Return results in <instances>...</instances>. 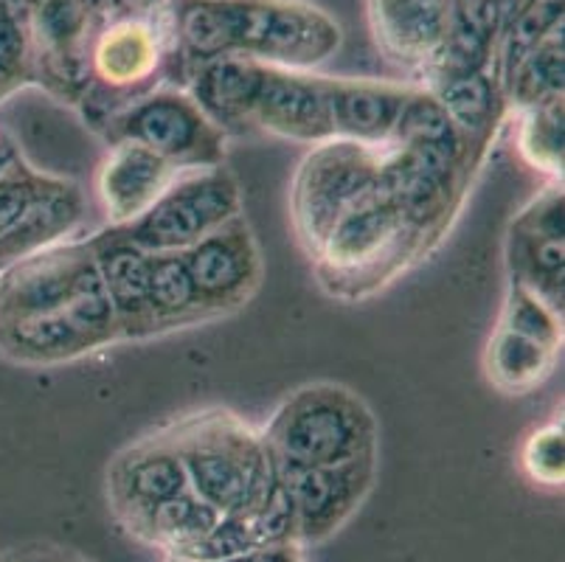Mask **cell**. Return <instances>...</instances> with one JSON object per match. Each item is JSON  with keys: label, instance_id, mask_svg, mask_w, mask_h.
Instances as JSON below:
<instances>
[{"label": "cell", "instance_id": "6da1fadb", "mask_svg": "<svg viewBox=\"0 0 565 562\" xmlns=\"http://www.w3.org/2000/svg\"><path fill=\"white\" fill-rule=\"evenodd\" d=\"M121 340L90 240H63L0 271V354L60 365Z\"/></svg>", "mask_w": 565, "mask_h": 562}, {"label": "cell", "instance_id": "7a4b0ae2", "mask_svg": "<svg viewBox=\"0 0 565 562\" xmlns=\"http://www.w3.org/2000/svg\"><path fill=\"white\" fill-rule=\"evenodd\" d=\"M169 18L183 87L203 62L234 56L310 71L341 45L335 20L301 0H169Z\"/></svg>", "mask_w": 565, "mask_h": 562}, {"label": "cell", "instance_id": "3957f363", "mask_svg": "<svg viewBox=\"0 0 565 562\" xmlns=\"http://www.w3.org/2000/svg\"><path fill=\"white\" fill-rule=\"evenodd\" d=\"M189 489L220 515H254L279 481L262 433L228 409H205L167 427Z\"/></svg>", "mask_w": 565, "mask_h": 562}, {"label": "cell", "instance_id": "277c9868", "mask_svg": "<svg viewBox=\"0 0 565 562\" xmlns=\"http://www.w3.org/2000/svg\"><path fill=\"white\" fill-rule=\"evenodd\" d=\"M430 240L377 189L354 205L312 259L318 285L341 301H361L430 254Z\"/></svg>", "mask_w": 565, "mask_h": 562}, {"label": "cell", "instance_id": "5b68a950", "mask_svg": "<svg viewBox=\"0 0 565 562\" xmlns=\"http://www.w3.org/2000/svg\"><path fill=\"white\" fill-rule=\"evenodd\" d=\"M259 433L279 467H327L377 453L372 409L338 383L292 391Z\"/></svg>", "mask_w": 565, "mask_h": 562}, {"label": "cell", "instance_id": "8992f818", "mask_svg": "<svg viewBox=\"0 0 565 562\" xmlns=\"http://www.w3.org/2000/svg\"><path fill=\"white\" fill-rule=\"evenodd\" d=\"M172 51L169 7L152 18L105 20L90 49V87L79 102L85 121L96 130L107 116L161 87Z\"/></svg>", "mask_w": 565, "mask_h": 562}, {"label": "cell", "instance_id": "52a82bcc", "mask_svg": "<svg viewBox=\"0 0 565 562\" xmlns=\"http://www.w3.org/2000/svg\"><path fill=\"white\" fill-rule=\"evenodd\" d=\"M380 149L330 138L316 144L290 185L292 229L310 259L321 254L335 225L377 189Z\"/></svg>", "mask_w": 565, "mask_h": 562}, {"label": "cell", "instance_id": "ba28073f", "mask_svg": "<svg viewBox=\"0 0 565 562\" xmlns=\"http://www.w3.org/2000/svg\"><path fill=\"white\" fill-rule=\"evenodd\" d=\"M107 144L130 141L150 149L174 169L223 167L225 136L212 118L200 110L186 87L161 85L143 93L96 127Z\"/></svg>", "mask_w": 565, "mask_h": 562}, {"label": "cell", "instance_id": "9c48e42d", "mask_svg": "<svg viewBox=\"0 0 565 562\" xmlns=\"http://www.w3.org/2000/svg\"><path fill=\"white\" fill-rule=\"evenodd\" d=\"M82 220L85 194L79 185L38 172L18 155L0 172V271L68 240Z\"/></svg>", "mask_w": 565, "mask_h": 562}, {"label": "cell", "instance_id": "30bf717a", "mask_svg": "<svg viewBox=\"0 0 565 562\" xmlns=\"http://www.w3.org/2000/svg\"><path fill=\"white\" fill-rule=\"evenodd\" d=\"M234 216H243V189L234 174L225 167L189 169L121 231L150 254H181Z\"/></svg>", "mask_w": 565, "mask_h": 562}, {"label": "cell", "instance_id": "8fae6325", "mask_svg": "<svg viewBox=\"0 0 565 562\" xmlns=\"http://www.w3.org/2000/svg\"><path fill=\"white\" fill-rule=\"evenodd\" d=\"M279 481L296 509L299 549L323 543L341 529L369 498L377 478V453L327 467H279Z\"/></svg>", "mask_w": 565, "mask_h": 562}, {"label": "cell", "instance_id": "7c38bea8", "mask_svg": "<svg viewBox=\"0 0 565 562\" xmlns=\"http://www.w3.org/2000/svg\"><path fill=\"white\" fill-rule=\"evenodd\" d=\"M507 265L512 285L523 287L563 316V185H546L518 211L507 236Z\"/></svg>", "mask_w": 565, "mask_h": 562}, {"label": "cell", "instance_id": "4fadbf2b", "mask_svg": "<svg viewBox=\"0 0 565 562\" xmlns=\"http://www.w3.org/2000/svg\"><path fill=\"white\" fill-rule=\"evenodd\" d=\"M186 489V470L167 427L125 447L107 467V501L130 534H136L161 503Z\"/></svg>", "mask_w": 565, "mask_h": 562}, {"label": "cell", "instance_id": "5bb4252c", "mask_svg": "<svg viewBox=\"0 0 565 562\" xmlns=\"http://www.w3.org/2000/svg\"><path fill=\"white\" fill-rule=\"evenodd\" d=\"M181 259L212 318L245 307L262 282L259 245L245 214L181 251Z\"/></svg>", "mask_w": 565, "mask_h": 562}, {"label": "cell", "instance_id": "9a60e30c", "mask_svg": "<svg viewBox=\"0 0 565 562\" xmlns=\"http://www.w3.org/2000/svg\"><path fill=\"white\" fill-rule=\"evenodd\" d=\"M250 130L299 144H323L335 138L330 99H327V76L265 65L250 113Z\"/></svg>", "mask_w": 565, "mask_h": 562}, {"label": "cell", "instance_id": "2e32d148", "mask_svg": "<svg viewBox=\"0 0 565 562\" xmlns=\"http://www.w3.org/2000/svg\"><path fill=\"white\" fill-rule=\"evenodd\" d=\"M87 240L121 340L152 338L156 335L150 312L152 254L113 225Z\"/></svg>", "mask_w": 565, "mask_h": 562}, {"label": "cell", "instance_id": "e0dca14e", "mask_svg": "<svg viewBox=\"0 0 565 562\" xmlns=\"http://www.w3.org/2000/svg\"><path fill=\"white\" fill-rule=\"evenodd\" d=\"M178 174L181 169H174L150 149L130 141L110 144L96 174V194L105 209L107 225L121 229L136 223L174 183Z\"/></svg>", "mask_w": 565, "mask_h": 562}, {"label": "cell", "instance_id": "ac0fdd59", "mask_svg": "<svg viewBox=\"0 0 565 562\" xmlns=\"http://www.w3.org/2000/svg\"><path fill=\"white\" fill-rule=\"evenodd\" d=\"M414 87L416 85L327 76L332 136L372 149L388 147Z\"/></svg>", "mask_w": 565, "mask_h": 562}, {"label": "cell", "instance_id": "d6986e66", "mask_svg": "<svg viewBox=\"0 0 565 562\" xmlns=\"http://www.w3.org/2000/svg\"><path fill=\"white\" fill-rule=\"evenodd\" d=\"M454 0H369L374 38L397 65L425 74L448 34Z\"/></svg>", "mask_w": 565, "mask_h": 562}, {"label": "cell", "instance_id": "ffe728a7", "mask_svg": "<svg viewBox=\"0 0 565 562\" xmlns=\"http://www.w3.org/2000/svg\"><path fill=\"white\" fill-rule=\"evenodd\" d=\"M265 65L254 60H212L189 71L186 91L200 110L217 124L225 136L250 132L256 93H259Z\"/></svg>", "mask_w": 565, "mask_h": 562}, {"label": "cell", "instance_id": "44dd1931", "mask_svg": "<svg viewBox=\"0 0 565 562\" xmlns=\"http://www.w3.org/2000/svg\"><path fill=\"white\" fill-rule=\"evenodd\" d=\"M428 87L436 96L450 121L456 124V130L465 136L470 149L481 158L490 138L495 136V127L501 124L503 110H507V99H503V87L492 71L487 74L459 76V79H441L430 82Z\"/></svg>", "mask_w": 565, "mask_h": 562}, {"label": "cell", "instance_id": "7402d4cb", "mask_svg": "<svg viewBox=\"0 0 565 562\" xmlns=\"http://www.w3.org/2000/svg\"><path fill=\"white\" fill-rule=\"evenodd\" d=\"M559 352L521 338L510 329L495 327L487 343L484 369L490 383L503 394H529L532 389L552 378Z\"/></svg>", "mask_w": 565, "mask_h": 562}, {"label": "cell", "instance_id": "603a6c76", "mask_svg": "<svg viewBox=\"0 0 565 562\" xmlns=\"http://www.w3.org/2000/svg\"><path fill=\"white\" fill-rule=\"evenodd\" d=\"M150 312L158 332L194 327L209 321L212 312L200 298L181 254H152L150 267Z\"/></svg>", "mask_w": 565, "mask_h": 562}, {"label": "cell", "instance_id": "cb8c5ba5", "mask_svg": "<svg viewBox=\"0 0 565 562\" xmlns=\"http://www.w3.org/2000/svg\"><path fill=\"white\" fill-rule=\"evenodd\" d=\"M220 518L223 515L217 509L209 507L192 489H186L161 503L150 518L143 520L136 538L167 551L169 556H189V551L212 532Z\"/></svg>", "mask_w": 565, "mask_h": 562}, {"label": "cell", "instance_id": "d4e9b609", "mask_svg": "<svg viewBox=\"0 0 565 562\" xmlns=\"http://www.w3.org/2000/svg\"><path fill=\"white\" fill-rule=\"evenodd\" d=\"M565 56H563V25L554 29L534 51H529L515 68L501 79L507 107L526 110L548 99L563 96Z\"/></svg>", "mask_w": 565, "mask_h": 562}, {"label": "cell", "instance_id": "484cf974", "mask_svg": "<svg viewBox=\"0 0 565 562\" xmlns=\"http://www.w3.org/2000/svg\"><path fill=\"white\" fill-rule=\"evenodd\" d=\"M518 152L554 183L563 180V96L518 110Z\"/></svg>", "mask_w": 565, "mask_h": 562}, {"label": "cell", "instance_id": "4316f807", "mask_svg": "<svg viewBox=\"0 0 565 562\" xmlns=\"http://www.w3.org/2000/svg\"><path fill=\"white\" fill-rule=\"evenodd\" d=\"M559 25H563V0H537V3H534L532 9H526L521 18L512 20V23L501 31V40H498V82L510 74L529 51L537 49V45H541L554 29H559Z\"/></svg>", "mask_w": 565, "mask_h": 562}, {"label": "cell", "instance_id": "83f0119b", "mask_svg": "<svg viewBox=\"0 0 565 562\" xmlns=\"http://www.w3.org/2000/svg\"><path fill=\"white\" fill-rule=\"evenodd\" d=\"M498 327L534 340V343H541L552 352H559V347H563V316H557L541 298H534L532 293L518 285H510Z\"/></svg>", "mask_w": 565, "mask_h": 562}, {"label": "cell", "instance_id": "f1b7e54d", "mask_svg": "<svg viewBox=\"0 0 565 562\" xmlns=\"http://www.w3.org/2000/svg\"><path fill=\"white\" fill-rule=\"evenodd\" d=\"M521 464L534 484L559 489L565 478V439L563 422H548L529 433L521 450Z\"/></svg>", "mask_w": 565, "mask_h": 562}, {"label": "cell", "instance_id": "f546056e", "mask_svg": "<svg viewBox=\"0 0 565 562\" xmlns=\"http://www.w3.org/2000/svg\"><path fill=\"white\" fill-rule=\"evenodd\" d=\"M248 520L256 545H296L299 549V540H296V509H292L290 492H287L281 481H276L265 503L254 515H248Z\"/></svg>", "mask_w": 565, "mask_h": 562}, {"label": "cell", "instance_id": "4dcf8cb0", "mask_svg": "<svg viewBox=\"0 0 565 562\" xmlns=\"http://www.w3.org/2000/svg\"><path fill=\"white\" fill-rule=\"evenodd\" d=\"M256 549L254 532H250V520L248 515H223L217 520L212 532L205 534L189 556L183 560H194V562H223L228 556L243 554V551Z\"/></svg>", "mask_w": 565, "mask_h": 562}, {"label": "cell", "instance_id": "1f68e13d", "mask_svg": "<svg viewBox=\"0 0 565 562\" xmlns=\"http://www.w3.org/2000/svg\"><path fill=\"white\" fill-rule=\"evenodd\" d=\"M0 68L32 85V38L29 25L0 14Z\"/></svg>", "mask_w": 565, "mask_h": 562}, {"label": "cell", "instance_id": "d6a6232c", "mask_svg": "<svg viewBox=\"0 0 565 562\" xmlns=\"http://www.w3.org/2000/svg\"><path fill=\"white\" fill-rule=\"evenodd\" d=\"M102 20L116 18H152L169 7V0H96Z\"/></svg>", "mask_w": 565, "mask_h": 562}, {"label": "cell", "instance_id": "836d02e7", "mask_svg": "<svg viewBox=\"0 0 565 562\" xmlns=\"http://www.w3.org/2000/svg\"><path fill=\"white\" fill-rule=\"evenodd\" d=\"M0 562H90V560H85V556L74 554V551L38 545V549L7 551V554H0Z\"/></svg>", "mask_w": 565, "mask_h": 562}, {"label": "cell", "instance_id": "e575fe53", "mask_svg": "<svg viewBox=\"0 0 565 562\" xmlns=\"http://www.w3.org/2000/svg\"><path fill=\"white\" fill-rule=\"evenodd\" d=\"M299 554L301 549H296V545H256V549L228 556L223 562H292Z\"/></svg>", "mask_w": 565, "mask_h": 562}, {"label": "cell", "instance_id": "d590c367", "mask_svg": "<svg viewBox=\"0 0 565 562\" xmlns=\"http://www.w3.org/2000/svg\"><path fill=\"white\" fill-rule=\"evenodd\" d=\"M40 0H0V14L18 20V23H32L34 12H38Z\"/></svg>", "mask_w": 565, "mask_h": 562}, {"label": "cell", "instance_id": "8d00e7d4", "mask_svg": "<svg viewBox=\"0 0 565 562\" xmlns=\"http://www.w3.org/2000/svg\"><path fill=\"white\" fill-rule=\"evenodd\" d=\"M498 3H501V31H503L512 20H518L526 9H532L537 0H498Z\"/></svg>", "mask_w": 565, "mask_h": 562}, {"label": "cell", "instance_id": "74e56055", "mask_svg": "<svg viewBox=\"0 0 565 562\" xmlns=\"http://www.w3.org/2000/svg\"><path fill=\"white\" fill-rule=\"evenodd\" d=\"M18 147H14L12 144V138L7 136V132L0 130V172H3V169L9 167V163L14 161V158H18Z\"/></svg>", "mask_w": 565, "mask_h": 562}, {"label": "cell", "instance_id": "f35d334b", "mask_svg": "<svg viewBox=\"0 0 565 562\" xmlns=\"http://www.w3.org/2000/svg\"><path fill=\"white\" fill-rule=\"evenodd\" d=\"M20 87H25V85L18 79V76H12V74H9V71L0 68V99H7V96H12V93L20 91Z\"/></svg>", "mask_w": 565, "mask_h": 562}, {"label": "cell", "instance_id": "ab89813d", "mask_svg": "<svg viewBox=\"0 0 565 562\" xmlns=\"http://www.w3.org/2000/svg\"><path fill=\"white\" fill-rule=\"evenodd\" d=\"M167 562H194V560H183V556H169Z\"/></svg>", "mask_w": 565, "mask_h": 562}, {"label": "cell", "instance_id": "60d3db41", "mask_svg": "<svg viewBox=\"0 0 565 562\" xmlns=\"http://www.w3.org/2000/svg\"><path fill=\"white\" fill-rule=\"evenodd\" d=\"M292 562H305V556H301V554H299V556H296V560H292Z\"/></svg>", "mask_w": 565, "mask_h": 562}]
</instances>
